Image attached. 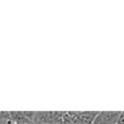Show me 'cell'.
<instances>
[{
    "label": "cell",
    "instance_id": "cell-1",
    "mask_svg": "<svg viewBox=\"0 0 124 124\" xmlns=\"http://www.w3.org/2000/svg\"><path fill=\"white\" fill-rule=\"evenodd\" d=\"M118 124H124V112H121L120 118H119Z\"/></svg>",
    "mask_w": 124,
    "mask_h": 124
}]
</instances>
